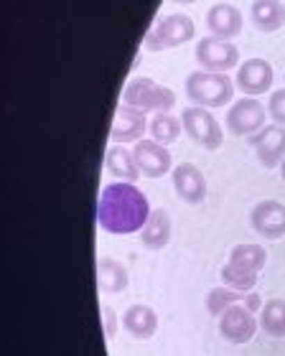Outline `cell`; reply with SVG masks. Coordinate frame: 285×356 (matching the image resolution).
Returning <instances> with one entry per match:
<instances>
[{"label":"cell","mask_w":285,"mask_h":356,"mask_svg":"<svg viewBox=\"0 0 285 356\" xmlns=\"http://www.w3.org/2000/svg\"><path fill=\"white\" fill-rule=\"evenodd\" d=\"M117 323H122V321H117V313H115L110 305H105V308H102V331H105L107 341H113L115 339V334H117Z\"/></svg>","instance_id":"4316f807"},{"label":"cell","mask_w":285,"mask_h":356,"mask_svg":"<svg viewBox=\"0 0 285 356\" xmlns=\"http://www.w3.org/2000/svg\"><path fill=\"white\" fill-rule=\"evenodd\" d=\"M150 127V120L145 118V112L120 104L113 118V127H110V140L115 145H128V143H140L145 130Z\"/></svg>","instance_id":"8fae6325"},{"label":"cell","mask_w":285,"mask_h":356,"mask_svg":"<svg viewBox=\"0 0 285 356\" xmlns=\"http://www.w3.org/2000/svg\"><path fill=\"white\" fill-rule=\"evenodd\" d=\"M136 163L140 168V176L145 178H163L165 173L173 171V158L165 145L156 140H140L133 148Z\"/></svg>","instance_id":"7c38bea8"},{"label":"cell","mask_w":285,"mask_h":356,"mask_svg":"<svg viewBox=\"0 0 285 356\" xmlns=\"http://www.w3.org/2000/svg\"><path fill=\"white\" fill-rule=\"evenodd\" d=\"M148 133H150V140H156L168 148L171 143H176L181 138V133H184V122H181V118L171 115V112H158V115L150 118Z\"/></svg>","instance_id":"7402d4cb"},{"label":"cell","mask_w":285,"mask_h":356,"mask_svg":"<svg viewBox=\"0 0 285 356\" xmlns=\"http://www.w3.org/2000/svg\"><path fill=\"white\" fill-rule=\"evenodd\" d=\"M250 145L255 148L257 161L265 168H280V163L285 161V127L265 125L260 133L250 138Z\"/></svg>","instance_id":"4fadbf2b"},{"label":"cell","mask_w":285,"mask_h":356,"mask_svg":"<svg viewBox=\"0 0 285 356\" xmlns=\"http://www.w3.org/2000/svg\"><path fill=\"white\" fill-rule=\"evenodd\" d=\"M265 262H268V250L263 245H255V242L234 245L229 252V265H237L242 270H250V273H260Z\"/></svg>","instance_id":"603a6c76"},{"label":"cell","mask_w":285,"mask_h":356,"mask_svg":"<svg viewBox=\"0 0 285 356\" xmlns=\"http://www.w3.org/2000/svg\"><path fill=\"white\" fill-rule=\"evenodd\" d=\"M242 300H245V293H237V290L222 285V288H211L209 293H206V298H204V305H206L209 316H217V318H219L227 308L240 305Z\"/></svg>","instance_id":"cb8c5ba5"},{"label":"cell","mask_w":285,"mask_h":356,"mask_svg":"<svg viewBox=\"0 0 285 356\" xmlns=\"http://www.w3.org/2000/svg\"><path fill=\"white\" fill-rule=\"evenodd\" d=\"M181 122H184V133L206 150H219L222 143H225V133H222V125L217 122V118L206 112L204 107H186L184 115H181Z\"/></svg>","instance_id":"52a82bcc"},{"label":"cell","mask_w":285,"mask_h":356,"mask_svg":"<svg viewBox=\"0 0 285 356\" xmlns=\"http://www.w3.org/2000/svg\"><path fill=\"white\" fill-rule=\"evenodd\" d=\"M242 26H245V18H242L240 8L232 6V3H214L206 10L209 36L222 38V41H232L234 36L242 33Z\"/></svg>","instance_id":"5bb4252c"},{"label":"cell","mask_w":285,"mask_h":356,"mask_svg":"<svg viewBox=\"0 0 285 356\" xmlns=\"http://www.w3.org/2000/svg\"><path fill=\"white\" fill-rule=\"evenodd\" d=\"M268 115L275 120V125L285 127V89L270 92V99H268Z\"/></svg>","instance_id":"484cf974"},{"label":"cell","mask_w":285,"mask_h":356,"mask_svg":"<svg viewBox=\"0 0 285 356\" xmlns=\"http://www.w3.org/2000/svg\"><path fill=\"white\" fill-rule=\"evenodd\" d=\"M194 56L202 72H214V74H227L240 64V49L232 41H222L214 36H204L196 44Z\"/></svg>","instance_id":"8992f818"},{"label":"cell","mask_w":285,"mask_h":356,"mask_svg":"<svg viewBox=\"0 0 285 356\" xmlns=\"http://www.w3.org/2000/svg\"><path fill=\"white\" fill-rule=\"evenodd\" d=\"M272 79H275V74H272L270 61L255 56V59L242 61L237 67L234 84H237L240 92H245V97H260L272 89Z\"/></svg>","instance_id":"30bf717a"},{"label":"cell","mask_w":285,"mask_h":356,"mask_svg":"<svg viewBox=\"0 0 285 356\" xmlns=\"http://www.w3.org/2000/svg\"><path fill=\"white\" fill-rule=\"evenodd\" d=\"M219 277H222V285L237 290V293H252V290H255V285H257V273L242 270V267L229 265V262L219 270Z\"/></svg>","instance_id":"d4e9b609"},{"label":"cell","mask_w":285,"mask_h":356,"mask_svg":"<svg viewBox=\"0 0 285 356\" xmlns=\"http://www.w3.org/2000/svg\"><path fill=\"white\" fill-rule=\"evenodd\" d=\"M283 79H285V74H283Z\"/></svg>","instance_id":"f546056e"},{"label":"cell","mask_w":285,"mask_h":356,"mask_svg":"<svg viewBox=\"0 0 285 356\" xmlns=\"http://www.w3.org/2000/svg\"><path fill=\"white\" fill-rule=\"evenodd\" d=\"M153 209L136 184H107L97 201V224L107 234H136L148 224Z\"/></svg>","instance_id":"6da1fadb"},{"label":"cell","mask_w":285,"mask_h":356,"mask_svg":"<svg viewBox=\"0 0 285 356\" xmlns=\"http://www.w3.org/2000/svg\"><path fill=\"white\" fill-rule=\"evenodd\" d=\"M194 36H196L194 18L176 10V13L161 15V18L153 23V29L142 38V46H145L148 51L156 54V51H163V49H176V46L188 44Z\"/></svg>","instance_id":"3957f363"},{"label":"cell","mask_w":285,"mask_h":356,"mask_svg":"<svg viewBox=\"0 0 285 356\" xmlns=\"http://www.w3.org/2000/svg\"><path fill=\"white\" fill-rule=\"evenodd\" d=\"M105 168H107V173H113L117 181H125V184H136L138 178H140V168H138V163H136V156H133V150H128L125 145L107 148Z\"/></svg>","instance_id":"d6986e66"},{"label":"cell","mask_w":285,"mask_h":356,"mask_svg":"<svg viewBox=\"0 0 285 356\" xmlns=\"http://www.w3.org/2000/svg\"><path fill=\"white\" fill-rule=\"evenodd\" d=\"M173 191L186 204H202L206 199V178L194 163H179L171 171Z\"/></svg>","instance_id":"9a60e30c"},{"label":"cell","mask_w":285,"mask_h":356,"mask_svg":"<svg viewBox=\"0 0 285 356\" xmlns=\"http://www.w3.org/2000/svg\"><path fill=\"white\" fill-rule=\"evenodd\" d=\"M242 305H245V308H247L252 316H260V311H263L265 303H263V296L252 290V293H245V300H242Z\"/></svg>","instance_id":"83f0119b"},{"label":"cell","mask_w":285,"mask_h":356,"mask_svg":"<svg viewBox=\"0 0 285 356\" xmlns=\"http://www.w3.org/2000/svg\"><path fill=\"white\" fill-rule=\"evenodd\" d=\"M234 79L229 74H214V72H191L184 82L186 97L194 107H227L234 99Z\"/></svg>","instance_id":"7a4b0ae2"},{"label":"cell","mask_w":285,"mask_h":356,"mask_svg":"<svg viewBox=\"0 0 285 356\" xmlns=\"http://www.w3.org/2000/svg\"><path fill=\"white\" fill-rule=\"evenodd\" d=\"M280 178H283V181H285V161H283V163H280Z\"/></svg>","instance_id":"f1b7e54d"},{"label":"cell","mask_w":285,"mask_h":356,"mask_svg":"<svg viewBox=\"0 0 285 356\" xmlns=\"http://www.w3.org/2000/svg\"><path fill=\"white\" fill-rule=\"evenodd\" d=\"M171 234H173L171 214H168L165 209H153L148 224H145L140 232V242L145 250L158 252V250H163V247L171 242Z\"/></svg>","instance_id":"e0dca14e"},{"label":"cell","mask_w":285,"mask_h":356,"mask_svg":"<svg viewBox=\"0 0 285 356\" xmlns=\"http://www.w3.org/2000/svg\"><path fill=\"white\" fill-rule=\"evenodd\" d=\"M260 331L270 339H285V300L283 298H270L263 305V311L257 316Z\"/></svg>","instance_id":"44dd1931"},{"label":"cell","mask_w":285,"mask_h":356,"mask_svg":"<svg viewBox=\"0 0 285 356\" xmlns=\"http://www.w3.org/2000/svg\"><path fill=\"white\" fill-rule=\"evenodd\" d=\"M122 104L142 112H171L176 104V92L158 84L150 76H133L122 89Z\"/></svg>","instance_id":"277c9868"},{"label":"cell","mask_w":285,"mask_h":356,"mask_svg":"<svg viewBox=\"0 0 285 356\" xmlns=\"http://www.w3.org/2000/svg\"><path fill=\"white\" fill-rule=\"evenodd\" d=\"M257 328H260L257 318L242 303L227 308V311L219 316V336H222L227 343H234V346H242V343L252 341L257 334Z\"/></svg>","instance_id":"ba28073f"},{"label":"cell","mask_w":285,"mask_h":356,"mask_svg":"<svg viewBox=\"0 0 285 356\" xmlns=\"http://www.w3.org/2000/svg\"><path fill=\"white\" fill-rule=\"evenodd\" d=\"M265 122H268V107L257 97H242L232 102L225 118L227 133L234 138H247V140L263 130Z\"/></svg>","instance_id":"5b68a950"},{"label":"cell","mask_w":285,"mask_h":356,"mask_svg":"<svg viewBox=\"0 0 285 356\" xmlns=\"http://www.w3.org/2000/svg\"><path fill=\"white\" fill-rule=\"evenodd\" d=\"M250 21L263 33H275L285 26V6L278 0H255L250 6Z\"/></svg>","instance_id":"ac0fdd59"},{"label":"cell","mask_w":285,"mask_h":356,"mask_svg":"<svg viewBox=\"0 0 285 356\" xmlns=\"http://www.w3.org/2000/svg\"><path fill=\"white\" fill-rule=\"evenodd\" d=\"M250 227L257 237L270 239V242L285 237V204L275 199H265L255 204L250 211Z\"/></svg>","instance_id":"9c48e42d"},{"label":"cell","mask_w":285,"mask_h":356,"mask_svg":"<svg viewBox=\"0 0 285 356\" xmlns=\"http://www.w3.org/2000/svg\"><path fill=\"white\" fill-rule=\"evenodd\" d=\"M120 321H122L120 326L125 328L133 339H138V341H148V339H153L156 331H158L156 311L145 303H133L128 311L122 313Z\"/></svg>","instance_id":"2e32d148"},{"label":"cell","mask_w":285,"mask_h":356,"mask_svg":"<svg viewBox=\"0 0 285 356\" xmlns=\"http://www.w3.org/2000/svg\"><path fill=\"white\" fill-rule=\"evenodd\" d=\"M130 285V275L125 265L113 257H102L97 262V288L102 293H122Z\"/></svg>","instance_id":"ffe728a7"}]
</instances>
